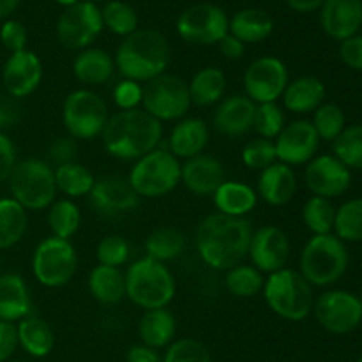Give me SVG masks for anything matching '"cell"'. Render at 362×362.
<instances>
[{"instance_id":"obj_1","label":"cell","mask_w":362,"mask_h":362,"mask_svg":"<svg viewBox=\"0 0 362 362\" xmlns=\"http://www.w3.org/2000/svg\"><path fill=\"white\" fill-rule=\"evenodd\" d=\"M251 228L246 218L216 214L200 221L194 235L197 251L202 260L214 271H230L243 264L251 244Z\"/></svg>"},{"instance_id":"obj_2","label":"cell","mask_w":362,"mask_h":362,"mask_svg":"<svg viewBox=\"0 0 362 362\" xmlns=\"http://www.w3.org/2000/svg\"><path fill=\"white\" fill-rule=\"evenodd\" d=\"M101 138L112 158L138 161L158 148L163 138V124L144 108L120 110L110 117Z\"/></svg>"},{"instance_id":"obj_3","label":"cell","mask_w":362,"mask_h":362,"mask_svg":"<svg viewBox=\"0 0 362 362\" xmlns=\"http://www.w3.org/2000/svg\"><path fill=\"white\" fill-rule=\"evenodd\" d=\"M170 64V45L165 35L152 28H138L124 37L115 55V69L124 80L147 83L165 74Z\"/></svg>"},{"instance_id":"obj_4","label":"cell","mask_w":362,"mask_h":362,"mask_svg":"<svg viewBox=\"0 0 362 362\" xmlns=\"http://www.w3.org/2000/svg\"><path fill=\"white\" fill-rule=\"evenodd\" d=\"M126 297L141 310H159L173 300L177 292L175 278L165 264L144 257L127 267Z\"/></svg>"},{"instance_id":"obj_5","label":"cell","mask_w":362,"mask_h":362,"mask_svg":"<svg viewBox=\"0 0 362 362\" xmlns=\"http://www.w3.org/2000/svg\"><path fill=\"white\" fill-rule=\"evenodd\" d=\"M262 293L272 313L283 320L300 322L313 311V286L293 269L285 267L269 274Z\"/></svg>"},{"instance_id":"obj_6","label":"cell","mask_w":362,"mask_h":362,"mask_svg":"<svg viewBox=\"0 0 362 362\" xmlns=\"http://www.w3.org/2000/svg\"><path fill=\"white\" fill-rule=\"evenodd\" d=\"M349 267L345 243L334 235H313L303 247L299 272L311 286H331L343 278Z\"/></svg>"},{"instance_id":"obj_7","label":"cell","mask_w":362,"mask_h":362,"mask_svg":"<svg viewBox=\"0 0 362 362\" xmlns=\"http://www.w3.org/2000/svg\"><path fill=\"white\" fill-rule=\"evenodd\" d=\"M11 197L25 211H42L57 198L55 172L42 159H25L16 163L9 177Z\"/></svg>"},{"instance_id":"obj_8","label":"cell","mask_w":362,"mask_h":362,"mask_svg":"<svg viewBox=\"0 0 362 362\" xmlns=\"http://www.w3.org/2000/svg\"><path fill=\"white\" fill-rule=\"evenodd\" d=\"M180 166L172 152L156 148L134 163L127 180L140 198H161L180 184Z\"/></svg>"},{"instance_id":"obj_9","label":"cell","mask_w":362,"mask_h":362,"mask_svg":"<svg viewBox=\"0 0 362 362\" xmlns=\"http://www.w3.org/2000/svg\"><path fill=\"white\" fill-rule=\"evenodd\" d=\"M110 119L108 105L90 88L71 92L62 106V120L67 134L74 140H94L101 136Z\"/></svg>"},{"instance_id":"obj_10","label":"cell","mask_w":362,"mask_h":362,"mask_svg":"<svg viewBox=\"0 0 362 362\" xmlns=\"http://www.w3.org/2000/svg\"><path fill=\"white\" fill-rule=\"evenodd\" d=\"M78 267V255L71 240L46 237L37 244L32 257L34 278L46 288H60L73 279Z\"/></svg>"},{"instance_id":"obj_11","label":"cell","mask_w":362,"mask_h":362,"mask_svg":"<svg viewBox=\"0 0 362 362\" xmlns=\"http://www.w3.org/2000/svg\"><path fill=\"white\" fill-rule=\"evenodd\" d=\"M144 110L159 122L182 120L191 108L189 87L175 74H161L144 87Z\"/></svg>"},{"instance_id":"obj_12","label":"cell","mask_w":362,"mask_h":362,"mask_svg":"<svg viewBox=\"0 0 362 362\" xmlns=\"http://www.w3.org/2000/svg\"><path fill=\"white\" fill-rule=\"evenodd\" d=\"M228 16L214 4H197L184 11L177 20V32L189 45H218L228 34Z\"/></svg>"},{"instance_id":"obj_13","label":"cell","mask_w":362,"mask_h":362,"mask_svg":"<svg viewBox=\"0 0 362 362\" xmlns=\"http://www.w3.org/2000/svg\"><path fill=\"white\" fill-rule=\"evenodd\" d=\"M101 9L94 2H76L66 7L57 23L60 45L67 49H87L103 30Z\"/></svg>"},{"instance_id":"obj_14","label":"cell","mask_w":362,"mask_h":362,"mask_svg":"<svg viewBox=\"0 0 362 362\" xmlns=\"http://www.w3.org/2000/svg\"><path fill=\"white\" fill-rule=\"evenodd\" d=\"M313 313L320 327L332 334H350L362 322L359 297L345 290H329L313 304Z\"/></svg>"},{"instance_id":"obj_15","label":"cell","mask_w":362,"mask_h":362,"mask_svg":"<svg viewBox=\"0 0 362 362\" xmlns=\"http://www.w3.org/2000/svg\"><path fill=\"white\" fill-rule=\"evenodd\" d=\"M290 76L285 64L276 57L253 60L244 73V90L255 105L276 103L285 92Z\"/></svg>"},{"instance_id":"obj_16","label":"cell","mask_w":362,"mask_h":362,"mask_svg":"<svg viewBox=\"0 0 362 362\" xmlns=\"http://www.w3.org/2000/svg\"><path fill=\"white\" fill-rule=\"evenodd\" d=\"M276 158L288 166L308 165L317 156L320 138L310 120H293L283 127L274 140Z\"/></svg>"},{"instance_id":"obj_17","label":"cell","mask_w":362,"mask_h":362,"mask_svg":"<svg viewBox=\"0 0 362 362\" xmlns=\"http://www.w3.org/2000/svg\"><path fill=\"white\" fill-rule=\"evenodd\" d=\"M306 186L313 197L338 198L346 193L352 184V172L334 154L315 156L304 172Z\"/></svg>"},{"instance_id":"obj_18","label":"cell","mask_w":362,"mask_h":362,"mask_svg":"<svg viewBox=\"0 0 362 362\" xmlns=\"http://www.w3.org/2000/svg\"><path fill=\"white\" fill-rule=\"evenodd\" d=\"M251 265L262 274H272L286 267L290 258V240L281 228L265 225L251 235L250 251Z\"/></svg>"},{"instance_id":"obj_19","label":"cell","mask_w":362,"mask_h":362,"mask_svg":"<svg viewBox=\"0 0 362 362\" xmlns=\"http://www.w3.org/2000/svg\"><path fill=\"white\" fill-rule=\"evenodd\" d=\"M42 80V64L30 49L11 53L2 69V81L7 94L21 99L35 92Z\"/></svg>"},{"instance_id":"obj_20","label":"cell","mask_w":362,"mask_h":362,"mask_svg":"<svg viewBox=\"0 0 362 362\" xmlns=\"http://www.w3.org/2000/svg\"><path fill=\"white\" fill-rule=\"evenodd\" d=\"M88 198H90L92 207L103 216L131 212L140 204V197L131 187L129 180L117 175L103 177V179L95 180Z\"/></svg>"},{"instance_id":"obj_21","label":"cell","mask_w":362,"mask_h":362,"mask_svg":"<svg viewBox=\"0 0 362 362\" xmlns=\"http://www.w3.org/2000/svg\"><path fill=\"white\" fill-rule=\"evenodd\" d=\"M225 180V166L209 154L194 156L180 166V182L197 197H214Z\"/></svg>"},{"instance_id":"obj_22","label":"cell","mask_w":362,"mask_h":362,"mask_svg":"<svg viewBox=\"0 0 362 362\" xmlns=\"http://www.w3.org/2000/svg\"><path fill=\"white\" fill-rule=\"evenodd\" d=\"M320 20L325 34L336 41L357 35L362 25V0H325Z\"/></svg>"},{"instance_id":"obj_23","label":"cell","mask_w":362,"mask_h":362,"mask_svg":"<svg viewBox=\"0 0 362 362\" xmlns=\"http://www.w3.org/2000/svg\"><path fill=\"white\" fill-rule=\"evenodd\" d=\"M257 105L246 94L221 99L214 112V127L226 136H243L253 129Z\"/></svg>"},{"instance_id":"obj_24","label":"cell","mask_w":362,"mask_h":362,"mask_svg":"<svg viewBox=\"0 0 362 362\" xmlns=\"http://www.w3.org/2000/svg\"><path fill=\"white\" fill-rule=\"evenodd\" d=\"M209 126L205 120L198 117H189L182 119L173 126L172 133L168 136V151L175 156L177 159L194 158V156L204 154L209 145Z\"/></svg>"},{"instance_id":"obj_25","label":"cell","mask_w":362,"mask_h":362,"mask_svg":"<svg viewBox=\"0 0 362 362\" xmlns=\"http://www.w3.org/2000/svg\"><path fill=\"white\" fill-rule=\"evenodd\" d=\"M297 191V175L292 166L276 161L258 177L257 194L272 207L286 205Z\"/></svg>"},{"instance_id":"obj_26","label":"cell","mask_w":362,"mask_h":362,"mask_svg":"<svg viewBox=\"0 0 362 362\" xmlns=\"http://www.w3.org/2000/svg\"><path fill=\"white\" fill-rule=\"evenodd\" d=\"M283 105L288 112L297 115H308L324 105L325 85L315 76H300L288 81L283 92Z\"/></svg>"},{"instance_id":"obj_27","label":"cell","mask_w":362,"mask_h":362,"mask_svg":"<svg viewBox=\"0 0 362 362\" xmlns=\"http://www.w3.org/2000/svg\"><path fill=\"white\" fill-rule=\"evenodd\" d=\"M30 293L18 274L0 276V320L20 322L30 315Z\"/></svg>"},{"instance_id":"obj_28","label":"cell","mask_w":362,"mask_h":362,"mask_svg":"<svg viewBox=\"0 0 362 362\" xmlns=\"http://www.w3.org/2000/svg\"><path fill=\"white\" fill-rule=\"evenodd\" d=\"M73 73L81 83L88 85V87H98V85L106 83L113 76L115 60L105 49H81L73 62Z\"/></svg>"},{"instance_id":"obj_29","label":"cell","mask_w":362,"mask_h":362,"mask_svg":"<svg viewBox=\"0 0 362 362\" xmlns=\"http://www.w3.org/2000/svg\"><path fill=\"white\" fill-rule=\"evenodd\" d=\"M177 332V320L166 308L145 311L138 324L141 345L151 349H165L173 343Z\"/></svg>"},{"instance_id":"obj_30","label":"cell","mask_w":362,"mask_h":362,"mask_svg":"<svg viewBox=\"0 0 362 362\" xmlns=\"http://www.w3.org/2000/svg\"><path fill=\"white\" fill-rule=\"evenodd\" d=\"M212 198L219 214L232 216V218H244L257 207L258 202L257 191L237 180H225Z\"/></svg>"},{"instance_id":"obj_31","label":"cell","mask_w":362,"mask_h":362,"mask_svg":"<svg viewBox=\"0 0 362 362\" xmlns=\"http://www.w3.org/2000/svg\"><path fill=\"white\" fill-rule=\"evenodd\" d=\"M274 30V21L272 16L264 9L257 7H247L239 11L235 16L230 20L228 32L240 42H262L269 37Z\"/></svg>"},{"instance_id":"obj_32","label":"cell","mask_w":362,"mask_h":362,"mask_svg":"<svg viewBox=\"0 0 362 362\" xmlns=\"http://www.w3.org/2000/svg\"><path fill=\"white\" fill-rule=\"evenodd\" d=\"M16 331L18 343L32 357L41 359V357L49 356V352L55 346L53 329L42 318L35 317V315H28L23 320L18 322Z\"/></svg>"},{"instance_id":"obj_33","label":"cell","mask_w":362,"mask_h":362,"mask_svg":"<svg viewBox=\"0 0 362 362\" xmlns=\"http://www.w3.org/2000/svg\"><path fill=\"white\" fill-rule=\"evenodd\" d=\"M187 87L191 103L205 108L221 101L226 90V76L219 67H202L198 73H194Z\"/></svg>"},{"instance_id":"obj_34","label":"cell","mask_w":362,"mask_h":362,"mask_svg":"<svg viewBox=\"0 0 362 362\" xmlns=\"http://www.w3.org/2000/svg\"><path fill=\"white\" fill-rule=\"evenodd\" d=\"M88 290L101 304H117L126 297V278L117 267L99 265L88 274Z\"/></svg>"},{"instance_id":"obj_35","label":"cell","mask_w":362,"mask_h":362,"mask_svg":"<svg viewBox=\"0 0 362 362\" xmlns=\"http://www.w3.org/2000/svg\"><path fill=\"white\" fill-rule=\"evenodd\" d=\"M27 211L13 198H0V251L16 246L27 233Z\"/></svg>"},{"instance_id":"obj_36","label":"cell","mask_w":362,"mask_h":362,"mask_svg":"<svg viewBox=\"0 0 362 362\" xmlns=\"http://www.w3.org/2000/svg\"><path fill=\"white\" fill-rule=\"evenodd\" d=\"M184 247H186V237L180 230L172 228V226L158 228L145 240L147 257L152 258V260L161 262V264L179 258L182 255Z\"/></svg>"},{"instance_id":"obj_37","label":"cell","mask_w":362,"mask_h":362,"mask_svg":"<svg viewBox=\"0 0 362 362\" xmlns=\"http://www.w3.org/2000/svg\"><path fill=\"white\" fill-rule=\"evenodd\" d=\"M53 172H55L57 189L62 191L64 194L71 198L88 197L95 184V179L90 170L78 161L53 168Z\"/></svg>"},{"instance_id":"obj_38","label":"cell","mask_w":362,"mask_h":362,"mask_svg":"<svg viewBox=\"0 0 362 362\" xmlns=\"http://www.w3.org/2000/svg\"><path fill=\"white\" fill-rule=\"evenodd\" d=\"M264 274L251 264H239L230 269V271H226L225 286L233 297L250 299V297L258 296L264 290Z\"/></svg>"},{"instance_id":"obj_39","label":"cell","mask_w":362,"mask_h":362,"mask_svg":"<svg viewBox=\"0 0 362 362\" xmlns=\"http://www.w3.org/2000/svg\"><path fill=\"white\" fill-rule=\"evenodd\" d=\"M48 225L53 237L69 240L81 225V212L71 200H55L48 209Z\"/></svg>"},{"instance_id":"obj_40","label":"cell","mask_w":362,"mask_h":362,"mask_svg":"<svg viewBox=\"0 0 362 362\" xmlns=\"http://www.w3.org/2000/svg\"><path fill=\"white\" fill-rule=\"evenodd\" d=\"M303 219L306 228L313 235H327L334 230L336 207L331 200L322 197H311L304 204Z\"/></svg>"},{"instance_id":"obj_41","label":"cell","mask_w":362,"mask_h":362,"mask_svg":"<svg viewBox=\"0 0 362 362\" xmlns=\"http://www.w3.org/2000/svg\"><path fill=\"white\" fill-rule=\"evenodd\" d=\"M334 232L343 243L362 240V198H352L336 209Z\"/></svg>"},{"instance_id":"obj_42","label":"cell","mask_w":362,"mask_h":362,"mask_svg":"<svg viewBox=\"0 0 362 362\" xmlns=\"http://www.w3.org/2000/svg\"><path fill=\"white\" fill-rule=\"evenodd\" d=\"M334 156L349 170H362V124H352L332 141Z\"/></svg>"},{"instance_id":"obj_43","label":"cell","mask_w":362,"mask_h":362,"mask_svg":"<svg viewBox=\"0 0 362 362\" xmlns=\"http://www.w3.org/2000/svg\"><path fill=\"white\" fill-rule=\"evenodd\" d=\"M103 25L108 27L113 34L127 37L138 30V14L129 4L112 0L101 11Z\"/></svg>"},{"instance_id":"obj_44","label":"cell","mask_w":362,"mask_h":362,"mask_svg":"<svg viewBox=\"0 0 362 362\" xmlns=\"http://www.w3.org/2000/svg\"><path fill=\"white\" fill-rule=\"evenodd\" d=\"M311 124H313L320 141H334L346 127V119L345 113H343V110L338 105H334V103H324L320 108H317L313 112Z\"/></svg>"},{"instance_id":"obj_45","label":"cell","mask_w":362,"mask_h":362,"mask_svg":"<svg viewBox=\"0 0 362 362\" xmlns=\"http://www.w3.org/2000/svg\"><path fill=\"white\" fill-rule=\"evenodd\" d=\"M285 126V115H283V110L279 108L278 103L257 105L253 129L257 131L258 136L274 141Z\"/></svg>"},{"instance_id":"obj_46","label":"cell","mask_w":362,"mask_h":362,"mask_svg":"<svg viewBox=\"0 0 362 362\" xmlns=\"http://www.w3.org/2000/svg\"><path fill=\"white\" fill-rule=\"evenodd\" d=\"M240 156H243L244 166L253 170V172H264L265 168H269V166L278 161L274 141L265 140V138L260 136L247 141Z\"/></svg>"},{"instance_id":"obj_47","label":"cell","mask_w":362,"mask_h":362,"mask_svg":"<svg viewBox=\"0 0 362 362\" xmlns=\"http://www.w3.org/2000/svg\"><path fill=\"white\" fill-rule=\"evenodd\" d=\"M95 257L99 265L120 269L129 260V244L120 235H106L99 240L95 247Z\"/></svg>"},{"instance_id":"obj_48","label":"cell","mask_w":362,"mask_h":362,"mask_svg":"<svg viewBox=\"0 0 362 362\" xmlns=\"http://www.w3.org/2000/svg\"><path fill=\"white\" fill-rule=\"evenodd\" d=\"M163 362H212V359L205 345L197 339L182 338L168 346Z\"/></svg>"},{"instance_id":"obj_49","label":"cell","mask_w":362,"mask_h":362,"mask_svg":"<svg viewBox=\"0 0 362 362\" xmlns=\"http://www.w3.org/2000/svg\"><path fill=\"white\" fill-rule=\"evenodd\" d=\"M78 156V144L74 138H71L69 134L66 136H59L49 144L48 147V165L49 166H59L69 165V163L76 161Z\"/></svg>"},{"instance_id":"obj_50","label":"cell","mask_w":362,"mask_h":362,"mask_svg":"<svg viewBox=\"0 0 362 362\" xmlns=\"http://www.w3.org/2000/svg\"><path fill=\"white\" fill-rule=\"evenodd\" d=\"M144 99V87L133 80H122L113 88V101L120 110L140 108Z\"/></svg>"},{"instance_id":"obj_51","label":"cell","mask_w":362,"mask_h":362,"mask_svg":"<svg viewBox=\"0 0 362 362\" xmlns=\"http://www.w3.org/2000/svg\"><path fill=\"white\" fill-rule=\"evenodd\" d=\"M0 41L11 53H18L27 49V28L16 20H7L0 28Z\"/></svg>"},{"instance_id":"obj_52","label":"cell","mask_w":362,"mask_h":362,"mask_svg":"<svg viewBox=\"0 0 362 362\" xmlns=\"http://www.w3.org/2000/svg\"><path fill=\"white\" fill-rule=\"evenodd\" d=\"M339 59L350 69L362 71V35H352L339 45Z\"/></svg>"},{"instance_id":"obj_53","label":"cell","mask_w":362,"mask_h":362,"mask_svg":"<svg viewBox=\"0 0 362 362\" xmlns=\"http://www.w3.org/2000/svg\"><path fill=\"white\" fill-rule=\"evenodd\" d=\"M16 148L7 134L0 133V186L9 180L14 166H16Z\"/></svg>"},{"instance_id":"obj_54","label":"cell","mask_w":362,"mask_h":362,"mask_svg":"<svg viewBox=\"0 0 362 362\" xmlns=\"http://www.w3.org/2000/svg\"><path fill=\"white\" fill-rule=\"evenodd\" d=\"M18 346H20V343H18L16 325L0 320V362L11 359Z\"/></svg>"},{"instance_id":"obj_55","label":"cell","mask_w":362,"mask_h":362,"mask_svg":"<svg viewBox=\"0 0 362 362\" xmlns=\"http://www.w3.org/2000/svg\"><path fill=\"white\" fill-rule=\"evenodd\" d=\"M18 119L20 108L14 103V98H0V133L6 134V131L18 122Z\"/></svg>"},{"instance_id":"obj_56","label":"cell","mask_w":362,"mask_h":362,"mask_svg":"<svg viewBox=\"0 0 362 362\" xmlns=\"http://www.w3.org/2000/svg\"><path fill=\"white\" fill-rule=\"evenodd\" d=\"M218 45H219V52H221L223 57L228 60L240 59V57L244 55V52H246V46H244V42H240L239 39L233 37L230 32L221 39V41L218 42Z\"/></svg>"},{"instance_id":"obj_57","label":"cell","mask_w":362,"mask_h":362,"mask_svg":"<svg viewBox=\"0 0 362 362\" xmlns=\"http://www.w3.org/2000/svg\"><path fill=\"white\" fill-rule=\"evenodd\" d=\"M127 362H163L154 349L145 345L131 346L126 357Z\"/></svg>"},{"instance_id":"obj_58","label":"cell","mask_w":362,"mask_h":362,"mask_svg":"<svg viewBox=\"0 0 362 362\" xmlns=\"http://www.w3.org/2000/svg\"><path fill=\"white\" fill-rule=\"evenodd\" d=\"M325 0H286L290 7L293 11H299V13H311V11H317L318 7L324 6Z\"/></svg>"},{"instance_id":"obj_59","label":"cell","mask_w":362,"mask_h":362,"mask_svg":"<svg viewBox=\"0 0 362 362\" xmlns=\"http://www.w3.org/2000/svg\"><path fill=\"white\" fill-rule=\"evenodd\" d=\"M20 6V0H0V20L11 16Z\"/></svg>"},{"instance_id":"obj_60","label":"cell","mask_w":362,"mask_h":362,"mask_svg":"<svg viewBox=\"0 0 362 362\" xmlns=\"http://www.w3.org/2000/svg\"><path fill=\"white\" fill-rule=\"evenodd\" d=\"M57 2L62 4V6H66V7H71V6H74L76 2H80V0H57Z\"/></svg>"},{"instance_id":"obj_61","label":"cell","mask_w":362,"mask_h":362,"mask_svg":"<svg viewBox=\"0 0 362 362\" xmlns=\"http://www.w3.org/2000/svg\"><path fill=\"white\" fill-rule=\"evenodd\" d=\"M88 2H99V0H88Z\"/></svg>"},{"instance_id":"obj_62","label":"cell","mask_w":362,"mask_h":362,"mask_svg":"<svg viewBox=\"0 0 362 362\" xmlns=\"http://www.w3.org/2000/svg\"><path fill=\"white\" fill-rule=\"evenodd\" d=\"M359 300H361V304H362V296H361V297H359Z\"/></svg>"},{"instance_id":"obj_63","label":"cell","mask_w":362,"mask_h":362,"mask_svg":"<svg viewBox=\"0 0 362 362\" xmlns=\"http://www.w3.org/2000/svg\"><path fill=\"white\" fill-rule=\"evenodd\" d=\"M359 362H362V357H361V359H359Z\"/></svg>"},{"instance_id":"obj_64","label":"cell","mask_w":362,"mask_h":362,"mask_svg":"<svg viewBox=\"0 0 362 362\" xmlns=\"http://www.w3.org/2000/svg\"><path fill=\"white\" fill-rule=\"evenodd\" d=\"M18 362H21V361H18Z\"/></svg>"}]
</instances>
